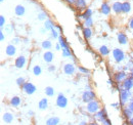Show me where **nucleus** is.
<instances>
[{
  "label": "nucleus",
  "instance_id": "obj_13",
  "mask_svg": "<svg viewBox=\"0 0 133 125\" xmlns=\"http://www.w3.org/2000/svg\"><path fill=\"white\" fill-rule=\"evenodd\" d=\"M5 54L7 57H9V58L15 57L17 54V47H16V45L12 44V43H9L8 45H6V47H5Z\"/></svg>",
  "mask_w": 133,
  "mask_h": 125
},
{
  "label": "nucleus",
  "instance_id": "obj_17",
  "mask_svg": "<svg viewBox=\"0 0 133 125\" xmlns=\"http://www.w3.org/2000/svg\"><path fill=\"white\" fill-rule=\"evenodd\" d=\"M74 6L76 7L77 10L83 12L84 10L87 8V0H76Z\"/></svg>",
  "mask_w": 133,
  "mask_h": 125
},
{
  "label": "nucleus",
  "instance_id": "obj_55",
  "mask_svg": "<svg viewBox=\"0 0 133 125\" xmlns=\"http://www.w3.org/2000/svg\"><path fill=\"white\" fill-rule=\"evenodd\" d=\"M28 116H30V117H32V116H34V112L33 111H28Z\"/></svg>",
  "mask_w": 133,
  "mask_h": 125
},
{
  "label": "nucleus",
  "instance_id": "obj_45",
  "mask_svg": "<svg viewBox=\"0 0 133 125\" xmlns=\"http://www.w3.org/2000/svg\"><path fill=\"white\" fill-rule=\"evenodd\" d=\"M128 28L133 31V16L129 20V22H128Z\"/></svg>",
  "mask_w": 133,
  "mask_h": 125
},
{
  "label": "nucleus",
  "instance_id": "obj_31",
  "mask_svg": "<svg viewBox=\"0 0 133 125\" xmlns=\"http://www.w3.org/2000/svg\"><path fill=\"white\" fill-rule=\"evenodd\" d=\"M44 93L48 97H52L54 95V93H55V90H54V88L52 86H46L44 88Z\"/></svg>",
  "mask_w": 133,
  "mask_h": 125
},
{
  "label": "nucleus",
  "instance_id": "obj_14",
  "mask_svg": "<svg viewBox=\"0 0 133 125\" xmlns=\"http://www.w3.org/2000/svg\"><path fill=\"white\" fill-rule=\"evenodd\" d=\"M121 86H122V88H125V89H127V90L133 89V77L128 75V77L122 82Z\"/></svg>",
  "mask_w": 133,
  "mask_h": 125
},
{
  "label": "nucleus",
  "instance_id": "obj_43",
  "mask_svg": "<svg viewBox=\"0 0 133 125\" xmlns=\"http://www.w3.org/2000/svg\"><path fill=\"white\" fill-rule=\"evenodd\" d=\"M5 40V35H4V32H3V29L0 30V41L3 42Z\"/></svg>",
  "mask_w": 133,
  "mask_h": 125
},
{
  "label": "nucleus",
  "instance_id": "obj_42",
  "mask_svg": "<svg viewBox=\"0 0 133 125\" xmlns=\"http://www.w3.org/2000/svg\"><path fill=\"white\" fill-rule=\"evenodd\" d=\"M126 107H128L129 109H131L133 111V97H131L130 99H129V102L127 103V105H126Z\"/></svg>",
  "mask_w": 133,
  "mask_h": 125
},
{
  "label": "nucleus",
  "instance_id": "obj_33",
  "mask_svg": "<svg viewBox=\"0 0 133 125\" xmlns=\"http://www.w3.org/2000/svg\"><path fill=\"white\" fill-rule=\"evenodd\" d=\"M32 72H33V74L35 76H40L42 74V68H41V66L35 65L33 67V69H32Z\"/></svg>",
  "mask_w": 133,
  "mask_h": 125
},
{
  "label": "nucleus",
  "instance_id": "obj_49",
  "mask_svg": "<svg viewBox=\"0 0 133 125\" xmlns=\"http://www.w3.org/2000/svg\"><path fill=\"white\" fill-rule=\"evenodd\" d=\"M55 29L59 32L61 34L63 33V28H62V26H61V25H55Z\"/></svg>",
  "mask_w": 133,
  "mask_h": 125
},
{
  "label": "nucleus",
  "instance_id": "obj_26",
  "mask_svg": "<svg viewBox=\"0 0 133 125\" xmlns=\"http://www.w3.org/2000/svg\"><path fill=\"white\" fill-rule=\"evenodd\" d=\"M59 122H61V119L56 116H53V117H49L46 120L45 125H59Z\"/></svg>",
  "mask_w": 133,
  "mask_h": 125
},
{
  "label": "nucleus",
  "instance_id": "obj_37",
  "mask_svg": "<svg viewBox=\"0 0 133 125\" xmlns=\"http://www.w3.org/2000/svg\"><path fill=\"white\" fill-rule=\"evenodd\" d=\"M77 70H78V72H79L80 74H89V73H90V70L87 69V68H85V67H83V66H78V67H77Z\"/></svg>",
  "mask_w": 133,
  "mask_h": 125
},
{
  "label": "nucleus",
  "instance_id": "obj_15",
  "mask_svg": "<svg viewBox=\"0 0 133 125\" xmlns=\"http://www.w3.org/2000/svg\"><path fill=\"white\" fill-rule=\"evenodd\" d=\"M15 120V116L14 114H11L10 112H5L3 113L2 115V121L5 123V124H11Z\"/></svg>",
  "mask_w": 133,
  "mask_h": 125
},
{
  "label": "nucleus",
  "instance_id": "obj_56",
  "mask_svg": "<svg viewBox=\"0 0 133 125\" xmlns=\"http://www.w3.org/2000/svg\"><path fill=\"white\" fill-rule=\"evenodd\" d=\"M88 125H98V123H97V121H91V122H89Z\"/></svg>",
  "mask_w": 133,
  "mask_h": 125
},
{
  "label": "nucleus",
  "instance_id": "obj_52",
  "mask_svg": "<svg viewBox=\"0 0 133 125\" xmlns=\"http://www.w3.org/2000/svg\"><path fill=\"white\" fill-rule=\"evenodd\" d=\"M127 124H128V125H133V117L129 118V119L127 120Z\"/></svg>",
  "mask_w": 133,
  "mask_h": 125
},
{
  "label": "nucleus",
  "instance_id": "obj_4",
  "mask_svg": "<svg viewBox=\"0 0 133 125\" xmlns=\"http://www.w3.org/2000/svg\"><path fill=\"white\" fill-rule=\"evenodd\" d=\"M81 98H82V102L83 103L87 104L89 102H92V101L96 99V94H95V92L93 90H91V89H86L83 93H82V97Z\"/></svg>",
  "mask_w": 133,
  "mask_h": 125
},
{
  "label": "nucleus",
  "instance_id": "obj_39",
  "mask_svg": "<svg viewBox=\"0 0 133 125\" xmlns=\"http://www.w3.org/2000/svg\"><path fill=\"white\" fill-rule=\"evenodd\" d=\"M5 24H6V18H5V16H3V15H1L0 16V28L3 29L4 26H6Z\"/></svg>",
  "mask_w": 133,
  "mask_h": 125
},
{
  "label": "nucleus",
  "instance_id": "obj_28",
  "mask_svg": "<svg viewBox=\"0 0 133 125\" xmlns=\"http://www.w3.org/2000/svg\"><path fill=\"white\" fill-rule=\"evenodd\" d=\"M47 31H51V30H53L54 28H55V24L53 23V21L52 20H50V18H47L45 22H44V26H43Z\"/></svg>",
  "mask_w": 133,
  "mask_h": 125
},
{
  "label": "nucleus",
  "instance_id": "obj_58",
  "mask_svg": "<svg viewBox=\"0 0 133 125\" xmlns=\"http://www.w3.org/2000/svg\"><path fill=\"white\" fill-rule=\"evenodd\" d=\"M131 35H132V38H133V31H132V33H131Z\"/></svg>",
  "mask_w": 133,
  "mask_h": 125
},
{
  "label": "nucleus",
  "instance_id": "obj_23",
  "mask_svg": "<svg viewBox=\"0 0 133 125\" xmlns=\"http://www.w3.org/2000/svg\"><path fill=\"white\" fill-rule=\"evenodd\" d=\"M15 14L17 16H23L26 14V7L22 4H17V6L15 7Z\"/></svg>",
  "mask_w": 133,
  "mask_h": 125
},
{
  "label": "nucleus",
  "instance_id": "obj_11",
  "mask_svg": "<svg viewBox=\"0 0 133 125\" xmlns=\"http://www.w3.org/2000/svg\"><path fill=\"white\" fill-rule=\"evenodd\" d=\"M117 41L120 45H127L128 42H129V39H128V36L126 33L124 32H119L117 33Z\"/></svg>",
  "mask_w": 133,
  "mask_h": 125
},
{
  "label": "nucleus",
  "instance_id": "obj_54",
  "mask_svg": "<svg viewBox=\"0 0 133 125\" xmlns=\"http://www.w3.org/2000/svg\"><path fill=\"white\" fill-rule=\"evenodd\" d=\"M46 32H47V30H46V29H45V28H44V27H43V28H41V29H40V33H41V34H45V33H46Z\"/></svg>",
  "mask_w": 133,
  "mask_h": 125
},
{
  "label": "nucleus",
  "instance_id": "obj_2",
  "mask_svg": "<svg viewBox=\"0 0 133 125\" xmlns=\"http://www.w3.org/2000/svg\"><path fill=\"white\" fill-rule=\"evenodd\" d=\"M100 109H101V106H100V102L98 99H94V101L86 104V111L91 115H94Z\"/></svg>",
  "mask_w": 133,
  "mask_h": 125
},
{
  "label": "nucleus",
  "instance_id": "obj_29",
  "mask_svg": "<svg viewBox=\"0 0 133 125\" xmlns=\"http://www.w3.org/2000/svg\"><path fill=\"white\" fill-rule=\"evenodd\" d=\"M57 40H58L57 42H58V43H59V45L62 46V49H63V48H66V47H70V44H69L68 40H66L63 35H61V36L58 37V39H57Z\"/></svg>",
  "mask_w": 133,
  "mask_h": 125
},
{
  "label": "nucleus",
  "instance_id": "obj_47",
  "mask_svg": "<svg viewBox=\"0 0 133 125\" xmlns=\"http://www.w3.org/2000/svg\"><path fill=\"white\" fill-rule=\"evenodd\" d=\"M66 3H68L69 5H74L75 4V2H76V0H64Z\"/></svg>",
  "mask_w": 133,
  "mask_h": 125
},
{
  "label": "nucleus",
  "instance_id": "obj_50",
  "mask_svg": "<svg viewBox=\"0 0 133 125\" xmlns=\"http://www.w3.org/2000/svg\"><path fill=\"white\" fill-rule=\"evenodd\" d=\"M115 83H116V82H115L114 79H109V80H108V84H109V85H112V86H113Z\"/></svg>",
  "mask_w": 133,
  "mask_h": 125
},
{
  "label": "nucleus",
  "instance_id": "obj_3",
  "mask_svg": "<svg viewBox=\"0 0 133 125\" xmlns=\"http://www.w3.org/2000/svg\"><path fill=\"white\" fill-rule=\"evenodd\" d=\"M112 55H113V59H114V61L117 63V64H121V63H123L125 61V59H126V54H125V52L121 49V48H114L113 50H112Z\"/></svg>",
  "mask_w": 133,
  "mask_h": 125
},
{
  "label": "nucleus",
  "instance_id": "obj_18",
  "mask_svg": "<svg viewBox=\"0 0 133 125\" xmlns=\"http://www.w3.org/2000/svg\"><path fill=\"white\" fill-rule=\"evenodd\" d=\"M42 58H43V61L46 64H51L54 60V53L52 51H50V50H45V52L43 53Z\"/></svg>",
  "mask_w": 133,
  "mask_h": 125
},
{
  "label": "nucleus",
  "instance_id": "obj_32",
  "mask_svg": "<svg viewBox=\"0 0 133 125\" xmlns=\"http://www.w3.org/2000/svg\"><path fill=\"white\" fill-rule=\"evenodd\" d=\"M73 55L72 53V50L70 47H66V48H63L62 49V57L65 58V59H68V58H71Z\"/></svg>",
  "mask_w": 133,
  "mask_h": 125
},
{
  "label": "nucleus",
  "instance_id": "obj_19",
  "mask_svg": "<svg viewBox=\"0 0 133 125\" xmlns=\"http://www.w3.org/2000/svg\"><path fill=\"white\" fill-rule=\"evenodd\" d=\"M132 10V5L129 1H124L122 2V14L124 15H128L130 14Z\"/></svg>",
  "mask_w": 133,
  "mask_h": 125
},
{
  "label": "nucleus",
  "instance_id": "obj_41",
  "mask_svg": "<svg viewBox=\"0 0 133 125\" xmlns=\"http://www.w3.org/2000/svg\"><path fill=\"white\" fill-rule=\"evenodd\" d=\"M19 42H21L19 37H14V38L11 39V43H12V44H15V45H17Z\"/></svg>",
  "mask_w": 133,
  "mask_h": 125
},
{
  "label": "nucleus",
  "instance_id": "obj_25",
  "mask_svg": "<svg viewBox=\"0 0 133 125\" xmlns=\"http://www.w3.org/2000/svg\"><path fill=\"white\" fill-rule=\"evenodd\" d=\"M98 52L101 57H108L110 53H111V49L107 45H100L99 48H98Z\"/></svg>",
  "mask_w": 133,
  "mask_h": 125
},
{
  "label": "nucleus",
  "instance_id": "obj_38",
  "mask_svg": "<svg viewBox=\"0 0 133 125\" xmlns=\"http://www.w3.org/2000/svg\"><path fill=\"white\" fill-rule=\"evenodd\" d=\"M16 82H17V86L22 87V86H23V85L25 84V82H26V79L24 78V77H18V78H17Z\"/></svg>",
  "mask_w": 133,
  "mask_h": 125
},
{
  "label": "nucleus",
  "instance_id": "obj_9",
  "mask_svg": "<svg viewBox=\"0 0 133 125\" xmlns=\"http://www.w3.org/2000/svg\"><path fill=\"white\" fill-rule=\"evenodd\" d=\"M93 117H94L95 121H98L100 123H102L105 119H108V112H107V109H105V108H101L97 113H95V114L93 115Z\"/></svg>",
  "mask_w": 133,
  "mask_h": 125
},
{
  "label": "nucleus",
  "instance_id": "obj_5",
  "mask_svg": "<svg viewBox=\"0 0 133 125\" xmlns=\"http://www.w3.org/2000/svg\"><path fill=\"white\" fill-rule=\"evenodd\" d=\"M55 104H56V106H57L58 108L65 109V108H66L69 102H68V98H66V95L63 93V92H59V93L57 94V96H56Z\"/></svg>",
  "mask_w": 133,
  "mask_h": 125
},
{
  "label": "nucleus",
  "instance_id": "obj_21",
  "mask_svg": "<svg viewBox=\"0 0 133 125\" xmlns=\"http://www.w3.org/2000/svg\"><path fill=\"white\" fill-rule=\"evenodd\" d=\"M48 108V98L43 97L38 102V109L40 111H45Z\"/></svg>",
  "mask_w": 133,
  "mask_h": 125
},
{
  "label": "nucleus",
  "instance_id": "obj_10",
  "mask_svg": "<svg viewBox=\"0 0 133 125\" xmlns=\"http://www.w3.org/2000/svg\"><path fill=\"white\" fill-rule=\"evenodd\" d=\"M99 11L102 16H110L111 15V11H112V6L110 5V3L108 1H102L101 4H100L99 7Z\"/></svg>",
  "mask_w": 133,
  "mask_h": 125
},
{
  "label": "nucleus",
  "instance_id": "obj_27",
  "mask_svg": "<svg viewBox=\"0 0 133 125\" xmlns=\"http://www.w3.org/2000/svg\"><path fill=\"white\" fill-rule=\"evenodd\" d=\"M52 46H53V44H52L51 39H45V40H43V41L41 42V47H42V49L49 50V49L52 48Z\"/></svg>",
  "mask_w": 133,
  "mask_h": 125
},
{
  "label": "nucleus",
  "instance_id": "obj_36",
  "mask_svg": "<svg viewBox=\"0 0 133 125\" xmlns=\"http://www.w3.org/2000/svg\"><path fill=\"white\" fill-rule=\"evenodd\" d=\"M37 18L39 20V21H43V22H45L48 17H47V14L45 12V11H40L38 15H37Z\"/></svg>",
  "mask_w": 133,
  "mask_h": 125
},
{
  "label": "nucleus",
  "instance_id": "obj_8",
  "mask_svg": "<svg viewBox=\"0 0 133 125\" xmlns=\"http://www.w3.org/2000/svg\"><path fill=\"white\" fill-rule=\"evenodd\" d=\"M76 70H77V68H76V66L74 65V63H66V64L64 65V67H63L64 73H65L66 75H68V76H73V75L75 74Z\"/></svg>",
  "mask_w": 133,
  "mask_h": 125
},
{
  "label": "nucleus",
  "instance_id": "obj_48",
  "mask_svg": "<svg viewBox=\"0 0 133 125\" xmlns=\"http://www.w3.org/2000/svg\"><path fill=\"white\" fill-rule=\"evenodd\" d=\"M119 106H121L120 103H112V104H111V107H113V108H115V109H118Z\"/></svg>",
  "mask_w": 133,
  "mask_h": 125
},
{
  "label": "nucleus",
  "instance_id": "obj_22",
  "mask_svg": "<svg viewBox=\"0 0 133 125\" xmlns=\"http://www.w3.org/2000/svg\"><path fill=\"white\" fill-rule=\"evenodd\" d=\"M82 35H83L84 39L85 40H90L92 35H93V31H92V28H88V27H85L83 30H82Z\"/></svg>",
  "mask_w": 133,
  "mask_h": 125
},
{
  "label": "nucleus",
  "instance_id": "obj_51",
  "mask_svg": "<svg viewBox=\"0 0 133 125\" xmlns=\"http://www.w3.org/2000/svg\"><path fill=\"white\" fill-rule=\"evenodd\" d=\"M55 50H56V51H59V50H62V46L59 45V43H58V42L55 44Z\"/></svg>",
  "mask_w": 133,
  "mask_h": 125
},
{
  "label": "nucleus",
  "instance_id": "obj_6",
  "mask_svg": "<svg viewBox=\"0 0 133 125\" xmlns=\"http://www.w3.org/2000/svg\"><path fill=\"white\" fill-rule=\"evenodd\" d=\"M22 88V90L25 92L26 94H28V95H32L36 92V90H37V87H36V85L33 84L32 82H25V84L21 87Z\"/></svg>",
  "mask_w": 133,
  "mask_h": 125
},
{
  "label": "nucleus",
  "instance_id": "obj_44",
  "mask_svg": "<svg viewBox=\"0 0 133 125\" xmlns=\"http://www.w3.org/2000/svg\"><path fill=\"white\" fill-rule=\"evenodd\" d=\"M14 30V26L9 25V26H5V31H7V33H11Z\"/></svg>",
  "mask_w": 133,
  "mask_h": 125
},
{
  "label": "nucleus",
  "instance_id": "obj_53",
  "mask_svg": "<svg viewBox=\"0 0 133 125\" xmlns=\"http://www.w3.org/2000/svg\"><path fill=\"white\" fill-rule=\"evenodd\" d=\"M88 124H89V122H87V121H85V120H82V121L79 122L78 125H88Z\"/></svg>",
  "mask_w": 133,
  "mask_h": 125
},
{
  "label": "nucleus",
  "instance_id": "obj_30",
  "mask_svg": "<svg viewBox=\"0 0 133 125\" xmlns=\"http://www.w3.org/2000/svg\"><path fill=\"white\" fill-rule=\"evenodd\" d=\"M92 15H93V10H92V8H91V7H87L83 12H82V20L84 21V20H86L87 17L92 16Z\"/></svg>",
  "mask_w": 133,
  "mask_h": 125
},
{
  "label": "nucleus",
  "instance_id": "obj_40",
  "mask_svg": "<svg viewBox=\"0 0 133 125\" xmlns=\"http://www.w3.org/2000/svg\"><path fill=\"white\" fill-rule=\"evenodd\" d=\"M47 71L50 72V73H53V72H55V71H56V67H55L54 65H49V66H48V68H47Z\"/></svg>",
  "mask_w": 133,
  "mask_h": 125
},
{
  "label": "nucleus",
  "instance_id": "obj_46",
  "mask_svg": "<svg viewBox=\"0 0 133 125\" xmlns=\"http://www.w3.org/2000/svg\"><path fill=\"white\" fill-rule=\"evenodd\" d=\"M101 124H102V125H112V122H111V120L108 118V119H105V120H104V121H103Z\"/></svg>",
  "mask_w": 133,
  "mask_h": 125
},
{
  "label": "nucleus",
  "instance_id": "obj_34",
  "mask_svg": "<svg viewBox=\"0 0 133 125\" xmlns=\"http://www.w3.org/2000/svg\"><path fill=\"white\" fill-rule=\"evenodd\" d=\"M84 26L85 27H88V28H92L93 27V25H94V21H93V18H92V16H90V17H87L86 20H84Z\"/></svg>",
  "mask_w": 133,
  "mask_h": 125
},
{
  "label": "nucleus",
  "instance_id": "obj_12",
  "mask_svg": "<svg viewBox=\"0 0 133 125\" xmlns=\"http://www.w3.org/2000/svg\"><path fill=\"white\" fill-rule=\"evenodd\" d=\"M27 65V58L25 55H18L15 60V67L17 69H24Z\"/></svg>",
  "mask_w": 133,
  "mask_h": 125
},
{
  "label": "nucleus",
  "instance_id": "obj_7",
  "mask_svg": "<svg viewBox=\"0 0 133 125\" xmlns=\"http://www.w3.org/2000/svg\"><path fill=\"white\" fill-rule=\"evenodd\" d=\"M114 80L116 82V84H122V82L128 77V73L126 71H117L113 75Z\"/></svg>",
  "mask_w": 133,
  "mask_h": 125
},
{
  "label": "nucleus",
  "instance_id": "obj_24",
  "mask_svg": "<svg viewBox=\"0 0 133 125\" xmlns=\"http://www.w3.org/2000/svg\"><path fill=\"white\" fill-rule=\"evenodd\" d=\"M122 115H123V117L125 118V119H129V118H131L133 117V111L131 109H129L128 107H124L123 109H122Z\"/></svg>",
  "mask_w": 133,
  "mask_h": 125
},
{
  "label": "nucleus",
  "instance_id": "obj_35",
  "mask_svg": "<svg viewBox=\"0 0 133 125\" xmlns=\"http://www.w3.org/2000/svg\"><path fill=\"white\" fill-rule=\"evenodd\" d=\"M59 36H61V33L57 31L55 28L50 31V39H58Z\"/></svg>",
  "mask_w": 133,
  "mask_h": 125
},
{
  "label": "nucleus",
  "instance_id": "obj_20",
  "mask_svg": "<svg viewBox=\"0 0 133 125\" xmlns=\"http://www.w3.org/2000/svg\"><path fill=\"white\" fill-rule=\"evenodd\" d=\"M9 105L12 107V108H18L21 105H22V98L18 96V95H15L10 98L9 101Z\"/></svg>",
  "mask_w": 133,
  "mask_h": 125
},
{
  "label": "nucleus",
  "instance_id": "obj_57",
  "mask_svg": "<svg viewBox=\"0 0 133 125\" xmlns=\"http://www.w3.org/2000/svg\"><path fill=\"white\" fill-rule=\"evenodd\" d=\"M0 2H1V3H2V2H4V0H0Z\"/></svg>",
  "mask_w": 133,
  "mask_h": 125
},
{
  "label": "nucleus",
  "instance_id": "obj_16",
  "mask_svg": "<svg viewBox=\"0 0 133 125\" xmlns=\"http://www.w3.org/2000/svg\"><path fill=\"white\" fill-rule=\"evenodd\" d=\"M112 11L116 15L119 16L122 14V2L121 1H115L112 4Z\"/></svg>",
  "mask_w": 133,
  "mask_h": 125
},
{
  "label": "nucleus",
  "instance_id": "obj_1",
  "mask_svg": "<svg viewBox=\"0 0 133 125\" xmlns=\"http://www.w3.org/2000/svg\"><path fill=\"white\" fill-rule=\"evenodd\" d=\"M131 97H133V92L131 90H127L125 88H121L119 90V98H120L119 103L123 108L127 105V103Z\"/></svg>",
  "mask_w": 133,
  "mask_h": 125
}]
</instances>
